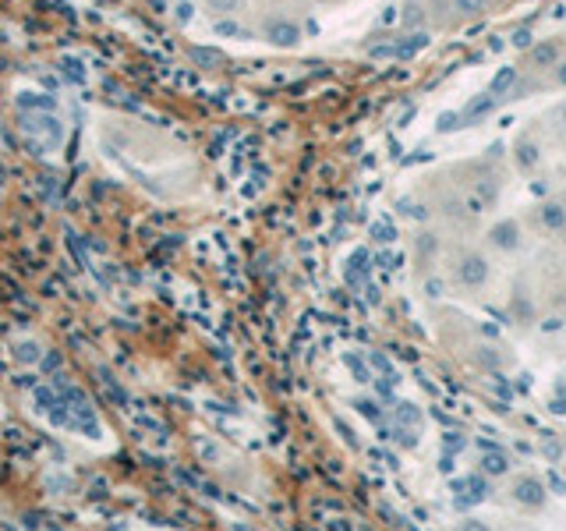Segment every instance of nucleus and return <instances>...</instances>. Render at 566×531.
Instances as JSON below:
<instances>
[{
  "instance_id": "1",
  "label": "nucleus",
  "mask_w": 566,
  "mask_h": 531,
  "mask_svg": "<svg viewBox=\"0 0 566 531\" xmlns=\"http://www.w3.org/2000/svg\"><path fill=\"white\" fill-rule=\"evenodd\" d=\"M559 57H563V39H545L528 53V64H531V71H545V68H556Z\"/></svg>"
},
{
  "instance_id": "2",
  "label": "nucleus",
  "mask_w": 566,
  "mask_h": 531,
  "mask_svg": "<svg viewBox=\"0 0 566 531\" xmlns=\"http://www.w3.org/2000/svg\"><path fill=\"white\" fill-rule=\"evenodd\" d=\"M457 273H460V284H467V287H481V284H485V277H488V262H485L478 252H471V255H464V259H460Z\"/></svg>"
},
{
  "instance_id": "3",
  "label": "nucleus",
  "mask_w": 566,
  "mask_h": 531,
  "mask_svg": "<svg viewBox=\"0 0 566 531\" xmlns=\"http://www.w3.org/2000/svg\"><path fill=\"white\" fill-rule=\"evenodd\" d=\"M514 500L524 503V507H542L545 489H542V482H535V478H517V486H514Z\"/></svg>"
},
{
  "instance_id": "4",
  "label": "nucleus",
  "mask_w": 566,
  "mask_h": 531,
  "mask_svg": "<svg viewBox=\"0 0 566 531\" xmlns=\"http://www.w3.org/2000/svg\"><path fill=\"white\" fill-rule=\"evenodd\" d=\"M492 245H495V248H502V252L517 248V245H521V227H517L514 220H506V224L492 227Z\"/></svg>"
},
{
  "instance_id": "5",
  "label": "nucleus",
  "mask_w": 566,
  "mask_h": 531,
  "mask_svg": "<svg viewBox=\"0 0 566 531\" xmlns=\"http://www.w3.org/2000/svg\"><path fill=\"white\" fill-rule=\"evenodd\" d=\"M449 4H453V11H457L460 18H474V15H481L488 8V0H449Z\"/></svg>"
},
{
  "instance_id": "6",
  "label": "nucleus",
  "mask_w": 566,
  "mask_h": 531,
  "mask_svg": "<svg viewBox=\"0 0 566 531\" xmlns=\"http://www.w3.org/2000/svg\"><path fill=\"white\" fill-rule=\"evenodd\" d=\"M542 217H545V227H549V231H563V227H566V209H563V205H545Z\"/></svg>"
},
{
  "instance_id": "7",
  "label": "nucleus",
  "mask_w": 566,
  "mask_h": 531,
  "mask_svg": "<svg viewBox=\"0 0 566 531\" xmlns=\"http://www.w3.org/2000/svg\"><path fill=\"white\" fill-rule=\"evenodd\" d=\"M485 471H488V474H506V471H509V460H506L502 453H488V457H485Z\"/></svg>"
},
{
  "instance_id": "8",
  "label": "nucleus",
  "mask_w": 566,
  "mask_h": 531,
  "mask_svg": "<svg viewBox=\"0 0 566 531\" xmlns=\"http://www.w3.org/2000/svg\"><path fill=\"white\" fill-rule=\"evenodd\" d=\"M552 85H559V89H566V61H559V64L552 68Z\"/></svg>"
},
{
  "instance_id": "9",
  "label": "nucleus",
  "mask_w": 566,
  "mask_h": 531,
  "mask_svg": "<svg viewBox=\"0 0 566 531\" xmlns=\"http://www.w3.org/2000/svg\"><path fill=\"white\" fill-rule=\"evenodd\" d=\"M464 531H488L485 524H478V521H471V524H464Z\"/></svg>"
},
{
  "instance_id": "10",
  "label": "nucleus",
  "mask_w": 566,
  "mask_h": 531,
  "mask_svg": "<svg viewBox=\"0 0 566 531\" xmlns=\"http://www.w3.org/2000/svg\"><path fill=\"white\" fill-rule=\"evenodd\" d=\"M428 4H432V8L439 11V8H446V4H449V0H428Z\"/></svg>"
},
{
  "instance_id": "11",
  "label": "nucleus",
  "mask_w": 566,
  "mask_h": 531,
  "mask_svg": "<svg viewBox=\"0 0 566 531\" xmlns=\"http://www.w3.org/2000/svg\"><path fill=\"white\" fill-rule=\"evenodd\" d=\"M488 4H509V0H488Z\"/></svg>"
}]
</instances>
